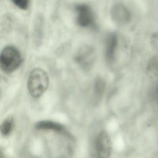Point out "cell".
<instances>
[{
    "instance_id": "5b68a950",
    "label": "cell",
    "mask_w": 158,
    "mask_h": 158,
    "mask_svg": "<svg viewBox=\"0 0 158 158\" xmlns=\"http://www.w3.org/2000/svg\"><path fill=\"white\" fill-rule=\"evenodd\" d=\"M96 150L98 158H109L112 151L110 138L106 132H101L96 141Z\"/></svg>"
},
{
    "instance_id": "277c9868",
    "label": "cell",
    "mask_w": 158,
    "mask_h": 158,
    "mask_svg": "<svg viewBox=\"0 0 158 158\" xmlns=\"http://www.w3.org/2000/svg\"><path fill=\"white\" fill-rule=\"evenodd\" d=\"M76 22L79 26L87 27L94 23V15L92 9L85 4H78L75 7Z\"/></svg>"
},
{
    "instance_id": "52a82bcc",
    "label": "cell",
    "mask_w": 158,
    "mask_h": 158,
    "mask_svg": "<svg viewBox=\"0 0 158 158\" xmlns=\"http://www.w3.org/2000/svg\"><path fill=\"white\" fill-rule=\"evenodd\" d=\"M118 42L117 35L114 33L110 34L107 38L105 47V57L108 62H112L114 60Z\"/></svg>"
},
{
    "instance_id": "30bf717a",
    "label": "cell",
    "mask_w": 158,
    "mask_h": 158,
    "mask_svg": "<svg viewBox=\"0 0 158 158\" xmlns=\"http://www.w3.org/2000/svg\"><path fill=\"white\" fill-rule=\"evenodd\" d=\"M14 126L13 118L11 116L7 117L1 126V132L4 136H8L12 131Z\"/></svg>"
},
{
    "instance_id": "7a4b0ae2",
    "label": "cell",
    "mask_w": 158,
    "mask_h": 158,
    "mask_svg": "<svg viewBox=\"0 0 158 158\" xmlns=\"http://www.w3.org/2000/svg\"><path fill=\"white\" fill-rule=\"evenodd\" d=\"M22 62V55L15 47L7 46L2 51L0 64L2 70L5 73H13L20 67Z\"/></svg>"
},
{
    "instance_id": "5bb4252c",
    "label": "cell",
    "mask_w": 158,
    "mask_h": 158,
    "mask_svg": "<svg viewBox=\"0 0 158 158\" xmlns=\"http://www.w3.org/2000/svg\"><path fill=\"white\" fill-rule=\"evenodd\" d=\"M157 95H158V87H157Z\"/></svg>"
},
{
    "instance_id": "3957f363",
    "label": "cell",
    "mask_w": 158,
    "mask_h": 158,
    "mask_svg": "<svg viewBox=\"0 0 158 158\" xmlns=\"http://www.w3.org/2000/svg\"><path fill=\"white\" fill-rule=\"evenodd\" d=\"M96 51L89 45L81 47L74 56V60L83 70L88 71L93 66L96 59Z\"/></svg>"
},
{
    "instance_id": "9c48e42d",
    "label": "cell",
    "mask_w": 158,
    "mask_h": 158,
    "mask_svg": "<svg viewBox=\"0 0 158 158\" xmlns=\"http://www.w3.org/2000/svg\"><path fill=\"white\" fill-rule=\"evenodd\" d=\"M147 72L150 77H158V57L154 56L149 60L147 66Z\"/></svg>"
},
{
    "instance_id": "8992f818",
    "label": "cell",
    "mask_w": 158,
    "mask_h": 158,
    "mask_svg": "<svg viewBox=\"0 0 158 158\" xmlns=\"http://www.w3.org/2000/svg\"><path fill=\"white\" fill-rule=\"evenodd\" d=\"M110 15L113 21L119 24L127 23L131 19V14L128 8L121 3L113 5L111 8Z\"/></svg>"
},
{
    "instance_id": "4fadbf2b",
    "label": "cell",
    "mask_w": 158,
    "mask_h": 158,
    "mask_svg": "<svg viewBox=\"0 0 158 158\" xmlns=\"http://www.w3.org/2000/svg\"><path fill=\"white\" fill-rule=\"evenodd\" d=\"M151 44L154 51L158 53V32L154 33L152 36Z\"/></svg>"
},
{
    "instance_id": "7c38bea8",
    "label": "cell",
    "mask_w": 158,
    "mask_h": 158,
    "mask_svg": "<svg viewBox=\"0 0 158 158\" xmlns=\"http://www.w3.org/2000/svg\"><path fill=\"white\" fill-rule=\"evenodd\" d=\"M15 5L22 10H27L29 7V1L28 0H13Z\"/></svg>"
},
{
    "instance_id": "8fae6325",
    "label": "cell",
    "mask_w": 158,
    "mask_h": 158,
    "mask_svg": "<svg viewBox=\"0 0 158 158\" xmlns=\"http://www.w3.org/2000/svg\"><path fill=\"white\" fill-rule=\"evenodd\" d=\"M105 88V83L103 79L98 78L95 81L94 85V92L95 96L99 98L102 96Z\"/></svg>"
},
{
    "instance_id": "ba28073f",
    "label": "cell",
    "mask_w": 158,
    "mask_h": 158,
    "mask_svg": "<svg viewBox=\"0 0 158 158\" xmlns=\"http://www.w3.org/2000/svg\"><path fill=\"white\" fill-rule=\"evenodd\" d=\"M35 127L37 129L41 130L60 131L64 129V126L59 123L52 121H43L37 123L35 125Z\"/></svg>"
},
{
    "instance_id": "6da1fadb",
    "label": "cell",
    "mask_w": 158,
    "mask_h": 158,
    "mask_svg": "<svg viewBox=\"0 0 158 158\" xmlns=\"http://www.w3.org/2000/svg\"><path fill=\"white\" fill-rule=\"evenodd\" d=\"M49 82V77L45 70L39 68L33 69L27 79V89L29 94L33 98H40L48 89Z\"/></svg>"
}]
</instances>
